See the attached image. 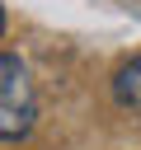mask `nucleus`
<instances>
[{
	"label": "nucleus",
	"instance_id": "nucleus-2",
	"mask_svg": "<svg viewBox=\"0 0 141 150\" xmlns=\"http://www.w3.org/2000/svg\"><path fill=\"white\" fill-rule=\"evenodd\" d=\"M113 98H118L122 108H136V112H141V56H132L127 66H118V75H113Z\"/></svg>",
	"mask_w": 141,
	"mask_h": 150
},
{
	"label": "nucleus",
	"instance_id": "nucleus-1",
	"mask_svg": "<svg viewBox=\"0 0 141 150\" xmlns=\"http://www.w3.org/2000/svg\"><path fill=\"white\" fill-rule=\"evenodd\" d=\"M38 122V94L28 80V66L9 52H0V141L28 136Z\"/></svg>",
	"mask_w": 141,
	"mask_h": 150
},
{
	"label": "nucleus",
	"instance_id": "nucleus-3",
	"mask_svg": "<svg viewBox=\"0 0 141 150\" xmlns=\"http://www.w3.org/2000/svg\"><path fill=\"white\" fill-rule=\"evenodd\" d=\"M0 33H5V9H0Z\"/></svg>",
	"mask_w": 141,
	"mask_h": 150
}]
</instances>
